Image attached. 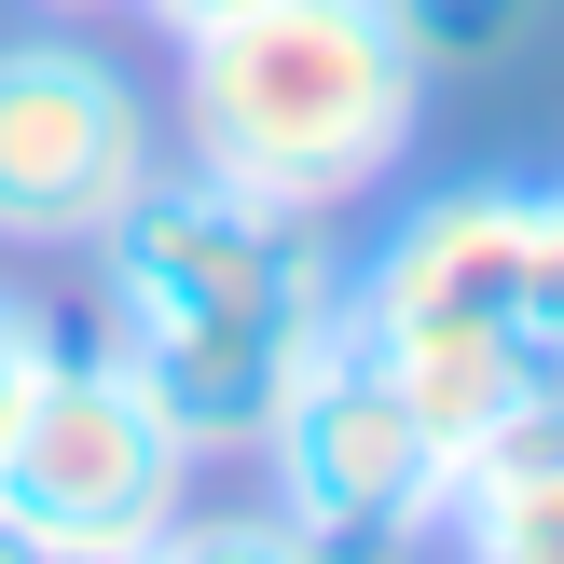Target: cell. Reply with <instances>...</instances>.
Returning <instances> with one entry per match:
<instances>
[{"label":"cell","mask_w":564,"mask_h":564,"mask_svg":"<svg viewBox=\"0 0 564 564\" xmlns=\"http://www.w3.org/2000/svg\"><path fill=\"white\" fill-rule=\"evenodd\" d=\"M55 345H69V330H55L28 290H0V427H14V400L42 386V358H55Z\"/></svg>","instance_id":"obj_11"},{"label":"cell","mask_w":564,"mask_h":564,"mask_svg":"<svg viewBox=\"0 0 564 564\" xmlns=\"http://www.w3.org/2000/svg\"><path fill=\"white\" fill-rule=\"evenodd\" d=\"M83 564H138V551H83Z\"/></svg>","instance_id":"obj_15"},{"label":"cell","mask_w":564,"mask_h":564,"mask_svg":"<svg viewBox=\"0 0 564 564\" xmlns=\"http://www.w3.org/2000/svg\"><path fill=\"white\" fill-rule=\"evenodd\" d=\"M138 564H330L303 523H275V510H180Z\"/></svg>","instance_id":"obj_9"},{"label":"cell","mask_w":564,"mask_h":564,"mask_svg":"<svg viewBox=\"0 0 564 564\" xmlns=\"http://www.w3.org/2000/svg\"><path fill=\"white\" fill-rule=\"evenodd\" d=\"M345 330L427 400L441 441H468L510 386H551L538 330H523V180L413 193V207L345 262Z\"/></svg>","instance_id":"obj_3"},{"label":"cell","mask_w":564,"mask_h":564,"mask_svg":"<svg viewBox=\"0 0 564 564\" xmlns=\"http://www.w3.org/2000/svg\"><path fill=\"white\" fill-rule=\"evenodd\" d=\"M152 180H165V138H152L138 69L97 55L83 28L28 14L0 42V248L14 262H83Z\"/></svg>","instance_id":"obj_6"},{"label":"cell","mask_w":564,"mask_h":564,"mask_svg":"<svg viewBox=\"0 0 564 564\" xmlns=\"http://www.w3.org/2000/svg\"><path fill=\"white\" fill-rule=\"evenodd\" d=\"M386 14H400V42H413L427 83H482V69H510V55L538 42L551 0H386Z\"/></svg>","instance_id":"obj_8"},{"label":"cell","mask_w":564,"mask_h":564,"mask_svg":"<svg viewBox=\"0 0 564 564\" xmlns=\"http://www.w3.org/2000/svg\"><path fill=\"white\" fill-rule=\"evenodd\" d=\"M248 455H262V482H275L262 510L303 523L330 564H413L441 538V510H455V441L427 427V400H413L358 330H330L290 372V400H275V427L248 441Z\"/></svg>","instance_id":"obj_4"},{"label":"cell","mask_w":564,"mask_h":564,"mask_svg":"<svg viewBox=\"0 0 564 564\" xmlns=\"http://www.w3.org/2000/svg\"><path fill=\"white\" fill-rule=\"evenodd\" d=\"M0 564H55V551H42V538H28V523H14V510H0Z\"/></svg>","instance_id":"obj_14"},{"label":"cell","mask_w":564,"mask_h":564,"mask_svg":"<svg viewBox=\"0 0 564 564\" xmlns=\"http://www.w3.org/2000/svg\"><path fill=\"white\" fill-rule=\"evenodd\" d=\"M441 538H455V564H564V468H523V482H455Z\"/></svg>","instance_id":"obj_7"},{"label":"cell","mask_w":564,"mask_h":564,"mask_svg":"<svg viewBox=\"0 0 564 564\" xmlns=\"http://www.w3.org/2000/svg\"><path fill=\"white\" fill-rule=\"evenodd\" d=\"M138 14H152L165 42H180V28H207V14H248V0H138Z\"/></svg>","instance_id":"obj_12"},{"label":"cell","mask_w":564,"mask_h":564,"mask_svg":"<svg viewBox=\"0 0 564 564\" xmlns=\"http://www.w3.org/2000/svg\"><path fill=\"white\" fill-rule=\"evenodd\" d=\"M413 124H427V69L386 0H248V14L180 28L165 152L248 207L345 220L372 180H400Z\"/></svg>","instance_id":"obj_2"},{"label":"cell","mask_w":564,"mask_h":564,"mask_svg":"<svg viewBox=\"0 0 564 564\" xmlns=\"http://www.w3.org/2000/svg\"><path fill=\"white\" fill-rule=\"evenodd\" d=\"M83 262H97V345L152 386V413L193 455H248L275 427V400H290V372L345 330L330 220L248 207L180 152Z\"/></svg>","instance_id":"obj_1"},{"label":"cell","mask_w":564,"mask_h":564,"mask_svg":"<svg viewBox=\"0 0 564 564\" xmlns=\"http://www.w3.org/2000/svg\"><path fill=\"white\" fill-rule=\"evenodd\" d=\"M523 330L538 372H564V180H523Z\"/></svg>","instance_id":"obj_10"},{"label":"cell","mask_w":564,"mask_h":564,"mask_svg":"<svg viewBox=\"0 0 564 564\" xmlns=\"http://www.w3.org/2000/svg\"><path fill=\"white\" fill-rule=\"evenodd\" d=\"M14 14H42V28H97V14H138V0H14Z\"/></svg>","instance_id":"obj_13"},{"label":"cell","mask_w":564,"mask_h":564,"mask_svg":"<svg viewBox=\"0 0 564 564\" xmlns=\"http://www.w3.org/2000/svg\"><path fill=\"white\" fill-rule=\"evenodd\" d=\"M193 468L207 455L152 413V386H138L110 345H55L42 386L14 400V427H0V510H14L55 564L152 551L165 523L193 510Z\"/></svg>","instance_id":"obj_5"}]
</instances>
